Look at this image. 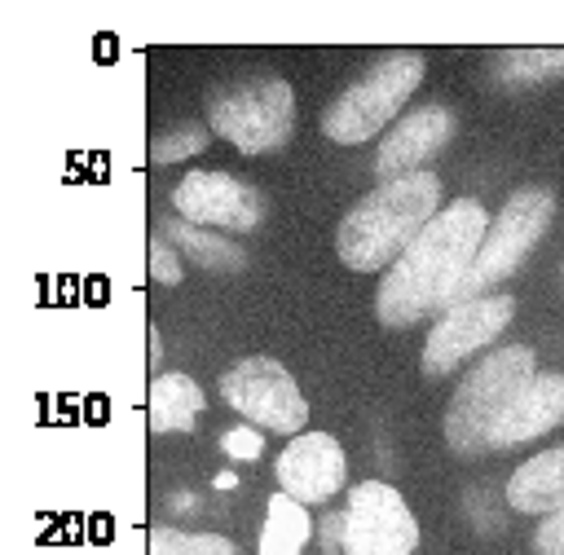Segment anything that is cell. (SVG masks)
<instances>
[{
  "mask_svg": "<svg viewBox=\"0 0 564 555\" xmlns=\"http://www.w3.org/2000/svg\"><path fill=\"white\" fill-rule=\"evenodd\" d=\"M485 233H489V211L476 198H458L441 207L419 229V238L383 269V282L375 295L379 322L401 330L427 317L432 308H445V300L471 269Z\"/></svg>",
  "mask_w": 564,
  "mask_h": 555,
  "instance_id": "6da1fadb",
  "label": "cell"
},
{
  "mask_svg": "<svg viewBox=\"0 0 564 555\" xmlns=\"http://www.w3.org/2000/svg\"><path fill=\"white\" fill-rule=\"evenodd\" d=\"M436 211H441V181L432 172L379 181L339 220L335 251L352 273H379L419 238V229Z\"/></svg>",
  "mask_w": 564,
  "mask_h": 555,
  "instance_id": "7a4b0ae2",
  "label": "cell"
},
{
  "mask_svg": "<svg viewBox=\"0 0 564 555\" xmlns=\"http://www.w3.org/2000/svg\"><path fill=\"white\" fill-rule=\"evenodd\" d=\"M533 348L511 344L489 352L467 370V379L454 388L449 410H445V440L458 454H480L489 449V432L511 405V396L533 379Z\"/></svg>",
  "mask_w": 564,
  "mask_h": 555,
  "instance_id": "3957f363",
  "label": "cell"
},
{
  "mask_svg": "<svg viewBox=\"0 0 564 555\" xmlns=\"http://www.w3.org/2000/svg\"><path fill=\"white\" fill-rule=\"evenodd\" d=\"M423 84V53L401 48L388 53L383 62H375L352 88H344L326 115H322V132L335 145H357L370 141L375 132H383L392 123V115L410 101V92Z\"/></svg>",
  "mask_w": 564,
  "mask_h": 555,
  "instance_id": "277c9868",
  "label": "cell"
},
{
  "mask_svg": "<svg viewBox=\"0 0 564 555\" xmlns=\"http://www.w3.org/2000/svg\"><path fill=\"white\" fill-rule=\"evenodd\" d=\"M551 216H555L551 189H542V185L516 189V194L502 203L498 220H489V233H485V242H480L471 269L463 273V282L454 286V295L445 300L441 313H449V308H458V304H467V300H480V291H485L489 282L511 278V273L520 269V260L533 251V242L546 233Z\"/></svg>",
  "mask_w": 564,
  "mask_h": 555,
  "instance_id": "5b68a950",
  "label": "cell"
},
{
  "mask_svg": "<svg viewBox=\"0 0 564 555\" xmlns=\"http://www.w3.org/2000/svg\"><path fill=\"white\" fill-rule=\"evenodd\" d=\"M207 123L216 137H225L242 154H269L286 145L291 123H295V92L278 75L260 79H238L220 88L207 106Z\"/></svg>",
  "mask_w": 564,
  "mask_h": 555,
  "instance_id": "8992f818",
  "label": "cell"
},
{
  "mask_svg": "<svg viewBox=\"0 0 564 555\" xmlns=\"http://www.w3.org/2000/svg\"><path fill=\"white\" fill-rule=\"evenodd\" d=\"M220 396L234 405L251 427L278 432V436H300L308 423V401L295 388L291 370L273 357H242L220 374Z\"/></svg>",
  "mask_w": 564,
  "mask_h": 555,
  "instance_id": "52a82bcc",
  "label": "cell"
},
{
  "mask_svg": "<svg viewBox=\"0 0 564 555\" xmlns=\"http://www.w3.org/2000/svg\"><path fill=\"white\" fill-rule=\"evenodd\" d=\"M339 546L344 555H410L419 546V524L392 485L361 480L348 493Z\"/></svg>",
  "mask_w": 564,
  "mask_h": 555,
  "instance_id": "ba28073f",
  "label": "cell"
},
{
  "mask_svg": "<svg viewBox=\"0 0 564 555\" xmlns=\"http://www.w3.org/2000/svg\"><path fill=\"white\" fill-rule=\"evenodd\" d=\"M511 313H516L511 295H480V300H467V304L441 313L423 344V374L441 379V374L458 370L471 352H480L485 344H494L507 330Z\"/></svg>",
  "mask_w": 564,
  "mask_h": 555,
  "instance_id": "9c48e42d",
  "label": "cell"
},
{
  "mask_svg": "<svg viewBox=\"0 0 564 555\" xmlns=\"http://www.w3.org/2000/svg\"><path fill=\"white\" fill-rule=\"evenodd\" d=\"M172 207L181 211V220L207 229L247 233L260 225V194L229 172H185L181 185L172 189Z\"/></svg>",
  "mask_w": 564,
  "mask_h": 555,
  "instance_id": "30bf717a",
  "label": "cell"
},
{
  "mask_svg": "<svg viewBox=\"0 0 564 555\" xmlns=\"http://www.w3.org/2000/svg\"><path fill=\"white\" fill-rule=\"evenodd\" d=\"M273 471H278L282 493H291V498L304 502V507L335 498V493L344 489V480H348L344 449H339V440L326 436V432H300V436H291L286 449L278 454Z\"/></svg>",
  "mask_w": 564,
  "mask_h": 555,
  "instance_id": "8fae6325",
  "label": "cell"
},
{
  "mask_svg": "<svg viewBox=\"0 0 564 555\" xmlns=\"http://www.w3.org/2000/svg\"><path fill=\"white\" fill-rule=\"evenodd\" d=\"M454 137V115L445 106H423L414 115H405L401 123H392V132L379 141L375 154V172L379 181H397L410 172H423V163Z\"/></svg>",
  "mask_w": 564,
  "mask_h": 555,
  "instance_id": "7c38bea8",
  "label": "cell"
},
{
  "mask_svg": "<svg viewBox=\"0 0 564 555\" xmlns=\"http://www.w3.org/2000/svg\"><path fill=\"white\" fill-rule=\"evenodd\" d=\"M564 418V374H533L511 405L502 410V418L489 432V449H511L524 445L542 432H551Z\"/></svg>",
  "mask_w": 564,
  "mask_h": 555,
  "instance_id": "4fadbf2b",
  "label": "cell"
},
{
  "mask_svg": "<svg viewBox=\"0 0 564 555\" xmlns=\"http://www.w3.org/2000/svg\"><path fill=\"white\" fill-rule=\"evenodd\" d=\"M507 502H511V511H524V515L560 511L564 507V445L542 449L529 463H520L507 480Z\"/></svg>",
  "mask_w": 564,
  "mask_h": 555,
  "instance_id": "5bb4252c",
  "label": "cell"
},
{
  "mask_svg": "<svg viewBox=\"0 0 564 555\" xmlns=\"http://www.w3.org/2000/svg\"><path fill=\"white\" fill-rule=\"evenodd\" d=\"M203 405H207V396L189 374H181V370L154 374V383H150V427L154 432H194Z\"/></svg>",
  "mask_w": 564,
  "mask_h": 555,
  "instance_id": "9a60e30c",
  "label": "cell"
},
{
  "mask_svg": "<svg viewBox=\"0 0 564 555\" xmlns=\"http://www.w3.org/2000/svg\"><path fill=\"white\" fill-rule=\"evenodd\" d=\"M308 537H313L308 507L278 489L269 498V507H264V529H260L256 555H300L308 546Z\"/></svg>",
  "mask_w": 564,
  "mask_h": 555,
  "instance_id": "2e32d148",
  "label": "cell"
},
{
  "mask_svg": "<svg viewBox=\"0 0 564 555\" xmlns=\"http://www.w3.org/2000/svg\"><path fill=\"white\" fill-rule=\"evenodd\" d=\"M494 75L502 84H546L564 75V48H507L494 57Z\"/></svg>",
  "mask_w": 564,
  "mask_h": 555,
  "instance_id": "e0dca14e",
  "label": "cell"
},
{
  "mask_svg": "<svg viewBox=\"0 0 564 555\" xmlns=\"http://www.w3.org/2000/svg\"><path fill=\"white\" fill-rule=\"evenodd\" d=\"M167 238H172L185 255H194L203 269H238V264H242V251H238L234 242H225V238H216V233H207V229H194L189 220H172V225H167Z\"/></svg>",
  "mask_w": 564,
  "mask_h": 555,
  "instance_id": "ac0fdd59",
  "label": "cell"
},
{
  "mask_svg": "<svg viewBox=\"0 0 564 555\" xmlns=\"http://www.w3.org/2000/svg\"><path fill=\"white\" fill-rule=\"evenodd\" d=\"M150 555H238V546L220 533H181V529H150Z\"/></svg>",
  "mask_w": 564,
  "mask_h": 555,
  "instance_id": "d6986e66",
  "label": "cell"
},
{
  "mask_svg": "<svg viewBox=\"0 0 564 555\" xmlns=\"http://www.w3.org/2000/svg\"><path fill=\"white\" fill-rule=\"evenodd\" d=\"M203 145H207V132H203V128H181V132L159 137V141L150 145V159H154V163H176V159L198 154Z\"/></svg>",
  "mask_w": 564,
  "mask_h": 555,
  "instance_id": "ffe728a7",
  "label": "cell"
},
{
  "mask_svg": "<svg viewBox=\"0 0 564 555\" xmlns=\"http://www.w3.org/2000/svg\"><path fill=\"white\" fill-rule=\"evenodd\" d=\"M220 449H225L229 458H238V463H247V458H260V449H264V440H260V432H256L251 423H242V427H229V432L220 436Z\"/></svg>",
  "mask_w": 564,
  "mask_h": 555,
  "instance_id": "44dd1931",
  "label": "cell"
},
{
  "mask_svg": "<svg viewBox=\"0 0 564 555\" xmlns=\"http://www.w3.org/2000/svg\"><path fill=\"white\" fill-rule=\"evenodd\" d=\"M533 546H538V555H564V507L542 515V524L533 533Z\"/></svg>",
  "mask_w": 564,
  "mask_h": 555,
  "instance_id": "7402d4cb",
  "label": "cell"
},
{
  "mask_svg": "<svg viewBox=\"0 0 564 555\" xmlns=\"http://www.w3.org/2000/svg\"><path fill=\"white\" fill-rule=\"evenodd\" d=\"M150 273H154V282H181V260H176V251L159 238L154 247H150Z\"/></svg>",
  "mask_w": 564,
  "mask_h": 555,
  "instance_id": "603a6c76",
  "label": "cell"
}]
</instances>
